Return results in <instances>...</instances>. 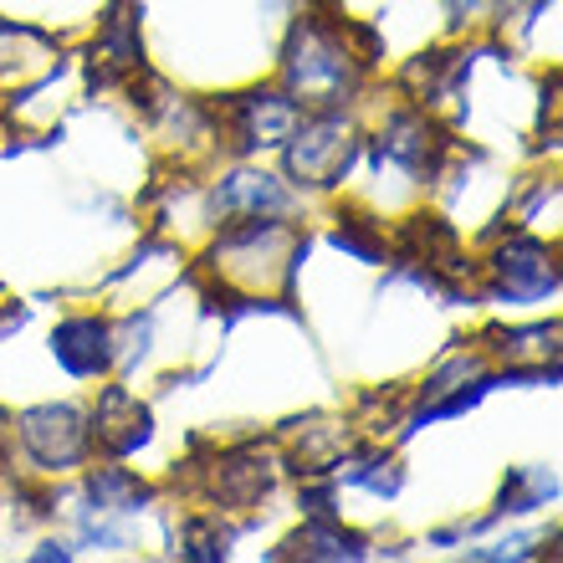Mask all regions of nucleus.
<instances>
[{"label":"nucleus","mask_w":563,"mask_h":563,"mask_svg":"<svg viewBox=\"0 0 563 563\" xmlns=\"http://www.w3.org/2000/svg\"><path fill=\"white\" fill-rule=\"evenodd\" d=\"M374 57L379 46L364 26L333 15H302L282 46V88L292 92L302 113L349 108L369 82Z\"/></svg>","instance_id":"f257e3e1"},{"label":"nucleus","mask_w":563,"mask_h":563,"mask_svg":"<svg viewBox=\"0 0 563 563\" xmlns=\"http://www.w3.org/2000/svg\"><path fill=\"white\" fill-rule=\"evenodd\" d=\"M308 252L302 225L287 216H256V221H231L206 252V272L216 277V292L241 297V302H267L272 292L287 297L292 272Z\"/></svg>","instance_id":"f03ea898"},{"label":"nucleus","mask_w":563,"mask_h":563,"mask_svg":"<svg viewBox=\"0 0 563 563\" xmlns=\"http://www.w3.org/2000/svg\"><path fill=\"white\" fill-rule=\"evenodd\" d=\"M358 154H364V134L354 119H343V108L328 113H302L292 139L282 144V179H292L297 190H339L354 175Z\"/></svg>","instance_id":"7ed1b4c3"},{"label":"nucleus","mask_w":563,"mask_h":563,"mask_svg":"<svg viewBox=\"0 0 563 563\" xmlns=\"http://www.w3.org/2000/svg\"><path fill=\"white\" fill-rule=\"evenodd\" d=\"M15 456L26 461L31 472L62 476L77 472L92 461V435H88V410L82 405H31L11 420Z\"/></svg>","instance_id":"20e7f679"},{"label":"nucleus","mask_w":563,"mask_h":563,"mask_svg":"<svg viewBox=\"0 0 563 563\" xmlns=\"http://www.w3.org/2000/svg\"><path fill=\"white\" fill-rule=\"evenodd\" d=\"M221 139H231L236 154H262V148H282L302 123V108L287 88H246L236 98H225L216 113Z\"/></svg>","instance_id":"39448f33"},{"label":"nucleus","mask_w":563,"mask_h":563,"mask_svg":"<svg viewBox=\"0 0 563 563\" xmlns=\"http://www.w3.org/2000/svg\"><path fill=\"white\" fill-rule=\"evenodd\" d=\"M482 272H487L492 297H503V302H538V297L559 292L553 246H543L538 236H522V231H512V236L482 262Z\"/></svg>","instance_id":"423d86ee"},{"label":"nucleus","mask_w":563,"mask_h":563,"mask_svg":"<svg viewBox=\"0 0 563 563\" xmlns=\"http://www.w3.org/2000/svg\"><path fill=\"white\" fill-rule=\"evenodd\" d=\"M88 435L92 451H103L108 461H123L154 441V416L129 385H103L88 410Z\"/></svg>","instance_id":"0eeeda50"},{"label":"nucleus","mask_w":563,"mask_h":563,"mask_svg":"<svg viewBox=\"0 0 563 563\" xmlns=\"http://www.w3.org/2000/svg\"><path fill=\"white\" fill-rule=\"evenodd\" d=\"M210 210L231 221H256V216H292L297 195L287 190L282 175H267V169H231V175L216 179L210 190Z\"/></svg>","instance_id":"6e6552de"},{"label":"nucleus","mask_w":563,"mask_h":563,"mask_svg":"<svg viewBox=\"0 0 563 563\" xmlns=\"http://www.w3.org/2000/svg\"><path fill=\"white\" fill-rule=\"evenodd\" d=\"M277 482V466L262 461L256 451H225L210 466H200V487L221 512H236V507H256Z\"/></svg>","instance_id":"1a4fd4ad"},{"label":"nucleus","mask_w":563,"mask_h":563,"mask_svg":"<svg viewBox=\"0 0 563 563\" xmlns=\"http://www.w3.org/2000/svg\"><path fill=\"white\" fill-rule=\"evenodd\" d=\"M88 62L98 82H139V73H144V42H139L134 0H113L108 5Z\"/></svg>","instance_id":"9d476101"},{"label":"nucleus","mask_w":563,"mask_h":563,"mask_svg":"<svg viewBox=\"0 0 563 563\" xmlns=\"http://www.w3.org/2000/svg\"><path fill=\"white\" fill-rule=\"evenodd\" d=\"M52 358H57L67 374L77 379H98L108 374L119 358H113V323L98 318V312H77L67 323L52 328Z\"/></svg>","instance_id":"9b49d317"},{"label":"nucleus","mask_w":563,"mask_h":563,"mask_svg":"<svg viewBox=\"0 0 563 563\" xmlns=\"http://www.w3.org/2000/svg\"><path fill=\"white\" fill-rule=\"evenodd\" d=\"M364 553H369V543L358 533H349V528L328 512V518H312L297 538H287L277 559H364Z\"/></svg>","instance_id":"f8f14e48"},{"label":"nucleus","mask_w":563,"mask_h":563,"mask_svg":"<svg viewBox=\"0 0 563 563\" xmlns=\"http://www.w3.org/2000/svg\"><path fill=\"white\" fill-rule=\"evenodd\" d=\"M154 487L139 482L129 466H92L88 472V503L98 518H113V512H139V503H148Z\"/></svg>","instance_id":"ddd939ff"},{"label":"nucleus","mask_w":563,"mask_h":563,"mask_svg":"<svg viewBox=\"0 0 563 563\" xmlns=\"http://www.w3.org/2000/svg\"><path fill=\"white\" fill-rule=\"evenodd\" d=\"M553 472H512V482L503 487V503H497V512H492L487 522H497L503 512H533V507H543L553 497Z\"/></svg>","instance_id":"4468645a"},{"label":"nucleus","mask_w":563,"mask_h":563,"mask_svg":"<svg viewBox=\"0 0 563 563\" xmlns=\"http://www.w3.org/2000/svg\"><path fill=\"white\" fill-rule=\"evenodd\" d=\"M15 461V441H11V416H5V410H0V472H5V466H11Z\"/></svg>","instance_id":"2eb2a0df"}]
</instances>
